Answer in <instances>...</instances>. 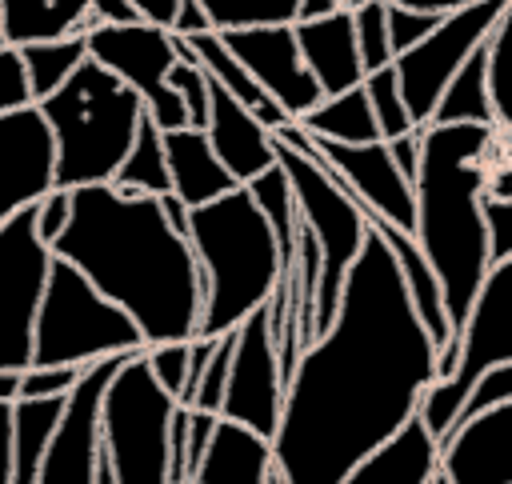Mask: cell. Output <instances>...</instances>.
<instances>
[{
    "label": "cell",
    "instance_id": "obj_13",
    "mask_svg": "<svg viewBox=\"0 0 512 484\" xmlns=\"http://www.w3.org/2000/svg\"><path fill=\"white\" fill-rule=\"evenodd\" d=\"M280 404H284V380H280V364H276L268 308H256L232 332V360H228L220 416L272 440L276 424H280Z\"/></svg>",
    "mask_w": 512,
    "mask_h": 484
},
{
    "label": "cell",
    "instance_id": "obj_51",
    "mask_svg": "<svg viewBox=\"0 0 512 484\" xmlns=\"http://www.w3.org/2000/svg\"><path fill=\"white\" fill-rule=\"evenodd\" d=\"M92 484H116V476H112V464L104 460V452H100V460H96V476H92Z\"/></svg>",
    "mask_w": 512,
    "mask_h": 484
},
{
    "label": "cell",
    "instance_id": "obj_5",
    "mask_svg": "<svg viewBox=\"0 0 512 484\" xmlns=\"http://www.w3.org/2000/svg\"><path fill=\"white\" fill-rule=\"evenodd\" d=\"M32 108L52 136V188L64 192L112 184L144 120L140 96L88 56L56 92Z\"/></svg>",
    "mask_w": 512,
    "mask_h": 484
},
{
    "label": "cell",
    "instance_id": "obj_43",
    "mask_svg": "<svg viewBox=\"0 0 512 484\" xmlns=\"http://www.w3.org/2000/svg\"><path fill=\"white\" fill-rule=\"evenodd\" d=\"M168 32L180 36V40H188V36H196V32H212V28H208V16L200 12L196 0H180V8H176V16H172Z\"/></svg>",
    "mask_w": 512,
    "mask_h": 484
},
{
    "label": "cell",
    "instance_id": "obj_41",
    "mask_svg": "<svg viewBox=\"0 0 512 484\" xmlns=\"http://www.w3.org/2000/svg\"><path fill=\"white\" fill-rule=\"evenodd\" d=\"M68 204H72V192L64 188H48L36 204H32V228H36V240L44 248H52V240L64 232L68 224Z\"/></svg>",
    "mask_w": 512,
    "mask_h": 484
},
{
    "label": "cell",
    "instance_id": "obj_15",
    "mask_svg": "<svg viewBox=\"0 0 512 484\" xmlns=\"http://www.w3.org/2000/svg\"><path fill=\"white\" fill-rule=\"evenodd\" d=\"M224 48L252 72V80L276 100V108L300 124L320 100L316 76L304 68L292 24H268V28H240V32H220Z\"/></svg>",
    "mask_w": 512,
    "mask_h": 484
},
{
    "label": "cell",
    "instance_id": "obj_4",
    "mask_svg": "<svg viewBox=\"0 0 512 484\" xmlns=\"http://www.w3.org/2000/svg\"><path fill=\"white\" fill-rule=\"evenodd\" d=\"M188 244L200 272L196 336L220 340L236 332L276 292L284 272L280 248L244 184L212 204L188 208Z\"/></svg>",
    "mask_w": 512,
    "mask_h": 484
},
{
    "label": "cell",
    "instance_id": "obj_50",
    "mask_svg": "<svg viewBox=\"0 0 512 484\" xmlns=\"http://www.w3.org/2000/svg\"><path fill=\"white\" fill-rule=\"evenodd\" d=\"M16 380L20 372H0V400H16Z\"/></svg>",
    "mask_w": 512,
    "mask_h": 484
},
{
    "label": "cell",
    "instance_id": "obj_1",
    "mask_svg": "<svg viewBox=\"0 0 512 484\" xmlns=\"http://www.w3.org/2000/svg\"><path fill=\"white\" fill-rule=\"evenodd\" d=\"M436 384V344L416 320L388 244L368 228L328 328L284 384L272 468L284 484L344 476L420 412Z\"/></svg>",
    "mask_w": 512,
    "mask_h": 484
},
{
    "label": "cell",
    "instance_id": "obj_17",
    "mask_svg": "<svg viewBox=\"0 0 512 484\" xmlns=\"http://www.w3.org/2000/svg\"><path fill=\"white\" fill-rule=\"evenodd\" d=\"M52 188V136L40 112L16 108L0 116V224L32 208Z\"/></svg>",
    "mask_w": 512,
    "mask_h": 484
},
{
    "label": "cell",
    "instance_id": "obj_19",
    "mask_svg": "<svg viewBox=\"0 0 512 484\" xmlns=\"http://www.w3.org/2000/svg\"><path fill=\"white\" fill-rule=\"evenodd\" d=\"M292 36H296L304 68L316 76L324 96H336V92H348V88L364 84V68H360L348 8H336L320 20H296Z\"/></svg>",
    "mask_w": 512,
    "mask_h": 484
},
{
    "label": "cell",
    "instance_id": "obj_34",
    "mask_svg": "<svg viewBox=\"0 0 512 484\" xmlns=\"http://www.w3.org/2000/svg\"><path fill=\"white\" fill-rule=\"evenodd\" d=\"M384 8L388 0H360L356 8H348L352 16V36H356V52H360V68L380 72L392 64V48H388V28H384Z\"/></svg>",
    "mask_w": 512,
    "mask_h": 484
},
{
    "label": "cell",
    "instance_id": "obj_36",
    "mask_svg": "<svg viewBox=\"0 0 512 484\" xmlns=\"http://www.w3.org/2000/svg\"><path fill=\"white\" fill-rule=\"evenodd\" d=\"M440 24V12H420V8H408V4H396L388 0L384 8V28H388V48L392 56L408 52L416 40H424L432 28Z\"/></svg>",
    "mask_w": 512,
    "mask_h": 484
},
{
    "label": "cell",
    "instance_id": "obj_40",
    "mask_svg": "<svg viewBox=\"0 0 512 484\" xmlns=\"http://www.w3.org/2000/svg\"><path fill=\"white\" fill-rule=\"evenodd\" d=\"M504 400H512V360L488 368V372L472 384V392H468V400H464V408H460L456 420H464V416H472V412H484V408H492V404H504Z\"/></svg>",
    "mask_w": 512,
    "mask_h": 484
},
{
    "label": "cell",
    "instance_id": "obj_27",
    "mask_svg": "<svg viewBox=\"0 0 512 484\" xmlns=\"http://www.w3.org/2000/svg\"><path fill=\"white\" fill-rule=\"evenodd\" d=\"M428 124H488V128H496V112H492V96H488V56H484V44L456 68V76L440 92L436 112H432Z\"/></svg>",
    "mask_w": 512,
    "mask_h": 484
},
{
    "label": "cell",
    "instance_id": "obj_20",
    "mask_svg": "<svg viewBox=\"0 0 512 484\" xmlns=\"http://www.w3.org/2000/svg\"><path fill=\"white\" fill-rule=\"evenodd\" d=\"M440 476V440L428 432V424L408 416L380 448H372L344 484H432Z\"/></svg>",
    "mask_w": 512,
    "mask_h": 484
},
{
    "label": "cell",
    "instance_id": "obj_35",
    "mask_svg": "<svg viewBox=\"0 0 512 484\" xmlns=\"http://www.w3.org/2000/svg\"><path fill=\"white\" fill-rule=\"evenodd\" d=\"M164 80L180 96V104L188 112V128H204V120H208V76H204V68L196 60H176Z\"/></svg>",
    "mask_w": 512,
    "mask_h": 484
},
{
    "label": "cell",
    "instance_id": "obj_21",
    "mask_svg": "<svg viewBox=\"0 0 512 484\" xmlns=\"http://www.w3.org/2000/svg\"><path fill=\"white\" fill-rule=\"evenodd\" d=\"M268 472H272V440L220 416L188 484H268Z\"/></svg>",
    "mask_w": 512,
    "mask_h": 484
},
{
    "label": "cell",
    "instance_id": "obj_3",
    "mask_svg": "<svg viewBox=\"0 0 512 484\" xmlns=\"http://www.w3.org/2000/svg\"><path fill=\"white\" fill-rule=\"evenodd\" d=\"M488 124H424L412 176V240L436 272L452 336L460 332L480 280L488 272V240L480 200L488 188V156L496 148Z\"/></svg>",
    "mask_w": 512,
    "mask_h": 484
},
{
    "label": "cell",
    "instance_id": "obj_39",
    "mask_svg": "<svg viewBox=\"0 0 512 484\" xmlns=\"http://www.w3.org/2000/svg\"><path fill=\"white\" fill-rule=\"evenodd\" d=\"M84 368H24L16 380V400H48L68 396Z\"/></svg>",
    "mask_w": 512,
    "mask_h": 484
},
{
    "label": "cell",
    "instance_id": "obj_30",
    "mask_svg": "<svg viewBox=\"0 0 512 484\" xmlns=\"http://www.w3.org/2000/svg\"><path fill=\"white\" fill-rule=\"evenodd\" d=\"M248 196L256 200V208L264 212L272 236H276V248H280V268L292 264V252H296V228H300V212H296V200H292V188H288V176L280 164L264 168L260 176H252L248 184ZM284 276V272H280Z\"/></svg>",
    "mask_w": 512,
    "mask_h": 484
},
{
    "label": "cell",
    "instance_id": "obj_2",
    "mask_svg": "<svg viewBox=\"0 0 512 484\" xmlns=\"http://www.w3.org/2000/svg\"><path fill=\"white\" fill-rule=\"evenodd\" d=\"M72 264L140 332L144 348L184 344L200 324V272L188 236L172 232L160 196L112 184L72 188L68 224L48 248Z\"/></svg>",
    "mask_w": 512,
    "mask_h": 484
},
{
    "label": "cell",
    "instance_id": "obj_31",
    "mask_svg": "<svg viewBox=\"0 0 512 484\" xmlns=\"http://www.w3.org/2000/svg\"><path fill=\"white\" fill-rule=\"evenodd\" d=\"M484 56H488V96H492L496 128H512V0H504L488 32Z\"/></svg>",
    "mask_w": 512,
    "mask_h": 484
},
{
    "label": "cell",
    "instance_id": "obj_28",
    "mask_svg": "<svg viewBox=\"0 0 512 484\" xmlns=\"http://www.w3.org/2000/svg\"><path fill=\"white\" fill-rule=\"evenodd\" d=\"M112 188L116 192H132V196H164L172 192V180H168V160H164V132L144 116L116 176H112Z\"/></svg>",
    "mask_w": 512,
    "mask_h": 484
},
{
    "label": "cell",
    "instance_id": "obj_37",
    "mask_svg": "<svg viewBox=\"0 0 512 484\" xmlns=\"http://www.w3.org/2000/svg\"><path fill=\"white\" fill-rule=\"evenodd\" d=\"M144 360H148V372L156 376V384L172 400H180L184 380H188V340L184 344H152V348H144Z\"/></svg>",
    "mask_w": 512,
    "mask_h": 484
},
{
    "label": "cell",
    "instance_id": "obj_25",
    "mask_svg": "<svg viewBox=\"0 0 512 484\" xmlns=\"http://www.w3.org/2000/svg\"><path fill=\"white\" fill-rule=\"evenodd\" d=\"M88 28V0H0V32L8 48L84 36Z\"/></svg>",
    "mask_w": 512,
    "mask_h": 484
},
{
    "label": "cell",
    "instance_id": "obj_42",
    "mask_svg": "<svg viewBox=\"0 0 512 484\" xmlns=\"http://www.w3.org/2000/svg\"><path fill=\"white\" fill-rule=\"evenodd\" d=\"M28 104H32V96H28V84H24L20 56H16V48H0V116L16 112V108H28Z\"/></svg>",
    "mask_w": 512,
    "mask_h": 484
},
{
    "label": "cell",
    "instance_id": "obj_14",
    "mask_svg": "<svg viewBox=\"0 0 512 484\" xmlns=\"http://www.w3.org/2000/svg\"><path fill=\"white\" fill-rule=\"evenodd\" d=\"M124 356L96 360L80 372L60 404L52 436L40 456V484H92L100 460V400Z\"/></svg>",
    "mask_w": 512,
    "mask_h": 484
},
{
    "label": "cell",
    "instance_id": "obj_54",
    "mask_svg": "<svg viewBox=\"0 0 512 484\" xmlns=\"http://www.w3.org/2000/svg\"><path fill=\"white\" fill-rule=\"evenodd\" d=\"M508 132H512V128H508Z\"/></svg>",
    "mask_w": 512,
    "mask_h": 484
},
{
    "label": "cell",
    "instance_id": "obj_12",
    "mask_svg": "<svg viewBox=\"0 0 512 484\" xmlns=\"http://www.w3.org/2000/svg\"><path fill=\"white\" fill-rule=\"evenodd\" d=\"M52 252L36 240L32 208L0 224V372L32 364V320Z\"/></svg>",
    "mask_w": 512,
    "mask_h": 484
},
{
    "label": "cell",
    "instance_id": "obj_53",
    "mask_svg": "<svg viewBox=\"0 0 512 484\" xmlns=\"http://www.w3.org/2000/svg\"><path fill=\"white\" fill-rule=\"evenodd\" d=\"M0 48H8V44H4V32H0Z\"/></svg>",
    "mask_w": 512,
    "mask_h": 484
},
{
    "label": "cell",
    "instance_id": "obj_22",
    "mask_svg": "<svg viewBox=\"0 0 512 484\" xmlns=\"http://www.w3.org/2000/svg\"><path fill=\"white\" fill-rule=\"evenodd\" d=\"M164 160H168V180H172V196L184 208H200L220 200L224 192L240 188L228 168L216 160L204 128H176L164 132Z\"/></svg>",
    "mask_w": 512,
    "mask_h": 484
},
{
    "label": "cell",
    "instance_id": "obj_44",
    "mask_svg": "<svg viewBox=\"0 0 512 484\" xmlns=\"http://www.w3.org/2000/svg\"><path fill=\"white\" fill-rule=\"evenodd\" d=\"M12 436H16V400H0V484L12 472Z\"/></svg>",
    "mask_w": 512,
    "mask_h": 484
},
{
    "label": "cell",
    "instance_id": "obj_7",
    "mask_svg": "<svg viewBox=\"0 0 512 484\" xmlns=\"http://www.w3.org/2000/svg\"><path fill=\"white\" fill-rule=\"evenodd\" d=\"M504 360H512V256L488 264L460 332L436 352V384L420 400V420L436 440L452 432L472 384Z\"/></svg>",
    "mask_w": 512,
    "mask_h": 484
},
{
    "label": "cell",
    "instance_id": "obj_52",
    "mask_svg": "<svg viewBox=\"0 0 512 484\" xmlns=\"http://www.w3.org/2000/svg\"><path fill=\"white\" fill-rule=\"evenodd\" d=\"M432 484H444V476H436V480H432Z\"/></svg>",
    "mask_w": 512,
    "mask_h": 484
},
{
    "label": "cell",
    "instance_id": "obj_10",
    "mask_svg": "<svg viewBox=\"0 0 512 484\" xmlns=\"http://www.w3.org/2000/svg\"><path fill=\"white\" fill-rule=\"evenodd\" d=\"M84 48H88V60H96L100 68H108L120 84H128L140 96L144 116L160 132L188 128V112H184L180 96L164 80L168 68L176 64V36L168 28L148 24V20L92 24L84 32Z\"/></svg>",
    "mask_w": 512,
    "mask_h": 484
},
{
    "label": "cell",
    "instance_id": "obj_32",
    "mask_svg": "<svg viewBox=\"0 0 512 484\" xmlns=\"http://www.w3.org/2000/svg\"><path fill=\"white\" fill-rule=\"evenodd\" d=\"M208 16L212 32H240V28H268L292 24L300 0H196Z\"/></svg>",
    "mask_w": 512,
    "mask_h": 484
},
{
    "label": "cell",
    "instance_id": "obj_11",
    "mask_svg": "<svg viewBox=\"0 0 512 484\" xmlns=\"http://www.w3.org/2000/svg\"><path fill=\"white\" fill-rule=\"evenodd\" d=\"M500 8H504V0H476V4L452 8L440 16V24L424 40H416L408 52L392 56V72H396L408 120L416 128H424L432 120L436 100L448 88V80L456 76V68L488 40Z\"/></svg>",
    "mask_w": 512,
    "mask_h": 484
},
{
    "label": "cell",
    "instance_id": "obj_47",
    "mask_svg": "<svg viewBox=\"0 0 512 484\" xmlns=\"http://www.w3.org/2000/svg\"><path fill=\"white\" fill-rule=\"evenodd\" d=\"M160 208H164V220L172 224V232H180V236H188V208L172 196V192H164L160 196Z\"/></svg>",
    "mask_w": 512,
    "mask_h": 484
},
{
    "label": "cell",
    "instance_id": "obj_45",
    "mask_svg": "<svg viewBox=\"0 0 512 484\" xmlns=\"http://www.w3.org/2000/svg\"><path fill=\"white\" fill-rule=\"evenodd\" d=\"M88 16H92V24H132V20H140L128 0H88Z\"/></svg>",
    "mask_w": 512,
    "mask_h": 484
},
{
    "label": "cell",
    "instance_id": "obj_38",
    "mask_svg": "<svg viewBox=\"0 0 512 484\" xmlns=\"http://www.w3.org/2000/svg\"><path fill=\"white\" fill-rule=\"evenodd\" d=\"M484 216V240H488V264L512 256V196H488L480 200Z\"/></svg>",
    "mask_w": 512,
    "mask_h": 484
},
{
    "label": "cell",
    "instance_id": "obj_9",
    "mask_svg": "<svg viewBox=\"0 0 512 484\" xmlns=\"http://www.w3.org/2000/svg\"><path fill=\"white\" fill-rule=\"evenodd\" d=\"M276 164L288 176L300 224L312 232L320 248V292H316V336H320L340 304L344 276L368 240V216L312 152L276 140Z\"/></svg>",
    "mask_w": 512,
    "mask_h": 484
},
{
    "label": "cell",
    "instance_id": "obj_48",
    "mask_svg": "<svg viewBox=\"0 0 512 484\" xmlns=\"http://www.w3.org/2000/svg\"><path fill=\"white\" fill-rule=\"evenodd\" d=\"M336 8H344L340 0H300L296 4V20H320V16H328V12H336ZM292 20V24H296Z\"/></svg>",
    "mask_w": 512,
    "mask_h": 484
},
{
    "label": "cell",
    "instance_id": "obj_24",
    "mask_svg": "<svg viewBox=\"0 0 512 484\" xmlns=\"http://www.w3.org/2000/svg\"><path fill=\"white\" fill-rule=\"evenodd\" d=\"M188 44V52H192V60L204 68V76L212 80V84H220L236 104H244L268 132H276V128H284V124H292L280 108H276V100L252 80V72L224 48V40H220V32H196V36H188L184 40Z\"/></svg>",
    "mask_w": 512,
    "mask_h": 484
},
{
    "label": "cell",
    "instance_id": "obj_16",
    "mask_svg": "<svg viewBox=\"0 0 512 484\" xmlns=\"http://www.w3.org/2000/svg\"><path fill=\"white\" fill-rule=\"evenodd\" d=\"M444 484H512V400L472 412L440 440Z\"/></svg>",
    "mask_w": 512,
    "mask_h": 484
},
{
    "label": "cell",
    "instance_id": "obj_18",
    "mask_svg": "<svg viewBox=\"0 0 512 484\" xmlns=\"http://www.w3.org/2000/svg\"><path fill=\"white\" fill-rule=\"evenodd\" d=\"M204 136L216 152V160L228 168V176L236 184H248L252 176H260L264 168L276 164V136L244 108L236 104L220 84L208 80V120H204Z\"/></svg>",
    "mask_w": 512,
    "mask_h": 484
},
{
    "label": "cell",
    "instance_id": "obj_33",
    "mask_svg": "<svg viewBox=\"0 0 512 484\" xmlns=\"http://www.w3.org/2000/svg\"><path fill=\"white\" fill-rule=\"evenodd\" d=\"M364 96L372 104V120H376V132H380L384 144H400V140H408V136L420 132L408 120V108H404V96H400V84H396L392 64L364 76Z\"/></svg>",
    "mask_w": 512,
    "mask_h": 484
},
{
    "label": "cell",
    "instance_id": "obj_49",
    "mask_svg": "<svg viewBox=\"0 0 512 484\" xmlns=\"http://www.w3.org/2000/svg\"><path fill=\"white\" fill-rule=\"evenodd\" d=\"M396 4H408V8H420V12H452V8H464V4H476V0H396Z\"/></svg>",
    "mask_w": 512,
    "mask_h": 484
},
{
    "label": "cell",
    "instance_id": "obj_23",
    "mask_svg": "<svg viewBox=\"0 0 512 484\" xmlns=\"http://www.w3.org/2000/svg\"><path fill=\"white\" fill-rule=\"evenodd\" d=\"M368 228L388 244L392 260H396V272L404 280V292H408V304L416 312V320L424 324V332L432 336L436 352H444L452 344V324H448V312H444V296H440V284H436V272L428 268L424 252L416 248L412 232L396 228V224H384L376 216H368Z\"/></svg>",
    "mask_w": 512,
    "mask_h": 484
},
{
    "label": "cell",
    "instance_id": "obj_26",
    "mask_svg": "<svg viewBox=\"0 0 512 484\" xmlns=\"http://www.w3.org/2000/svg\"><path fill=\"white\" fill-rule=\"evenodd\" d=\"M300 128L312 140H332V144H372V140H380L376 120H372V104L364 96V84H356L348 92H336V96H324L300 120Z\"/></svg>",
    "mask_w": 512,
    "mask_h": 484
},
{
    "label": "cell",
    "instance_id": "obj_29",
    "mask_svg": "<svg viewBox=\"0 0 512 484\" xmlns=\"http://www.w3.org/2000/svg\"><path fill=\"white\" fill-rule=\"evenodd\" d=\"M16 56H20V68H24L28 96L36 104L48 92H56L80 68V60L88 56V48H84V36H60V40L24 44V48H16Z\"/></svg>",
    "mask_w": 512,
    "mask_h": 484
},
{
    "label": "cell",
    "instance_id": "obj_46",
    "mask_svg": "<svg viewBox=\"0 0 512 484\" xmlns=\"http://www.w3.org/2000/svg\"><path fill=\"white\" fill-rule=\"evenodd\" d=\"M128 4L136 8V16H140V20L160 24V28H168V24H172V16H176V8H180V0H128Z\"/></svg>",
    "mask_w": 512,
    "mask_h": 484
},
{
    "label": "cell",
    "instance_id": "obj_8",
    "mask_svg": "<svg viewBox=\"0 0 512 484\" xmlns=\"http://www.w3.org/2000/svg\"><path fill=\"white\" fill-rule=\"evenodd\" d=\"M176 400L148 372L144 348L124 356L100 400V452L116 484H168V424Z\"/></svg>",
    "mask_w": 512,
    "mask_h": 484
},
{
    "label": "cell",
    "instance_id": "obj_6",
    "mask_svg": "<svg viewBox=\"0 0 512 484\" xmlns=\"http://www.w3.org/2000/svg\"><path fill=\"white\" fill-rule=\"evenodd\" d=\"M144 340L136 324L104 300L72 264L48 260L44 292L32 320V364L28 368H88L108 356H132Z\"/></svg>",
    "mask_w": 512,
    "mask_h": 484
}]
</instances>
